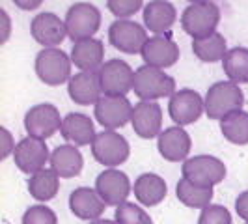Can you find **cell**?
Wrapping results in <instances>:
<instances>
[{"instance_id":"cell-13","label":"cell","mask_w":248,"mask_h":224,"mask_svg":"<svg viewBox=\"0 0 248 224\" xmlns=\"http://www.w3.org/2000/svg\"><path fill=\"white\" fill-rule=\"evenodd\" d=\"M133 105L127 97H118V96H103L95 109V120L99 122L105 131H116L124 125L131 124L133 118Z\"/></svg>"},{"instance_id":"cell-39","label":"cell","mask_w":248,"mask_h":224,"mask_svg":"<svg viewBox=\"0 0 248 224\" xmlns=\"http://www.w3.org/2000/svg\"><path fill=\"white\" fill-rule=\"evenodd\" d=\"M88 224H116V221H110V219H97V221H92Z\"/></svg>"},{"instance_id":"cell-24","label":"cell","mask_w":248,"mask_h":224,"mask_svg":"<svg viewBox=\"0 0 248 224\" xmlns=\"http://www.w3.org/2000/svg\"><path fill=\"white\" fill-rule=\"evenodd\" d=\"M133 192H135V198L146 206V208H153V206H159L162 200L166 198L168 194V185L164 181V177H161L159 174H153V172H144L135 179V185H133Z\"/></svg>"},{"instance_id":"cell-2","label":"cell","mask_w":248,"mask_h":224,"mask_svg":"<svg viewBox=\"0 0 248 224\" xmlns=\"http://www.w3.org/2000/svg\"><path fill=\"white\" fill-rule=\"evenodd\" d=\"M205 114L209 120L222 122L226 116L233 114L237 111H243L245 105V94L239 88V84L232 80H218L213 86H209L205 94Z\"/></svg>"},{"instance_id":"cell-12","label":"cell","mask_w":248,"mask_h":224,"mask_svg":"<svg viewBox=\"0 0 248 224\" xmlns=\"http://www.w3.org/2000/svg\"><path fill=\"white\" fill-rule=\"evenodd\" d=\"M148 30L137 21H114L108 28V41L114 49L125 54L142 52L148 41Z\"/></svg>"},{"instance_id":"cell-9","label":"cell","mask_w":248,"mask_h":224,"mask_svg":"<svg viewBox=\"0 0 248 224\" xmlns=\"http://www.w3.org/2000/svg\"><path fill=\"white\" fill-rule=\"evenodd\" d=\"M97 73H99L103 96L125 97L133 90V84H135V69L127 62L120 60V58H112L108 62H105Z\"/></svg>"},{"instance_id":"cell-27","label":"cell","mask_w":248,"mask_h":224,"mask_svg":"<svg viewBox=\"0 0 248 224\" xmlns=\"http://www.w3.org/2000/svg\"><path fill=\"white\" fill-rule=\"evenodd\" d=\"M192 52L196 54V58H200L202 62H224L226 54H228V41L222 34H213L209 37L203 39H192Z\"/></svg>"},{"instance_id":"cell-36","label":"cell","mask_w":248,"mask_h":224,"mask_svg":"<svg viewBox=\"0 0 248 224\" xmlns=\"http://www.w3.org/2000/svg\"><path fill=\"white\" fill-rule=\"evenodd\" d=\"M12 36V19L4 8H0V43L4 45Z\"/></svg>"},{"instance_id":"cell-3","label":"cell","mask_w":248,"mask_h":224,"mask_svg":"<svg viewBox=\"0 0 248 224\" xmlns=\"http://www.w3.org/2000/svg\"><path fill=\"white\" fill-rule=\"evenodd\" d=\"M133 92L140 101H157L162 97H172L175 94V80L174 77H170L162 69L142 65L135 71Z\"/></svg>"},{"instance_id":"cell-22","label":"cell","mask_w":248,"mask_h":224,"mask_svg":"<svg viewBox=\"0 0 248 224\" xmlns=\"http://www.w3.org/2000/svg\"><path fill=\"white\" fill-rule=\"evenodd\" d=\"M69 58L78 71H99L105 64V45L97 37H90L73 43Z\"/></svg>"},{"instance_id":"cell-11","label":"cell","mask_w":248,"mask_h":224,"mask_svg":"<svg viewBox=\"0 0 248 224\" xmlns=\"http://www.w3.org/2000/svg\"><path fill=\"white\" fill-rule=\"evenodd\" d=\"M168 112L175 125L185 127L194 122H198L200 116L205 114V101L196 90L183 88L175 92L168 101Z\"/></svg>"},{"instance_id":"cell-40","label":"cell","mask_w":248,"mask_h":224,"mask_svg":"<svg viewBox=\"0 0 248 224\" xmlns=\"http://www.w3.org/2000/svg\"><path fill=\"white\" fill-rule=\"evenodd\" d=\"M247 224H248V223H247Z\"/></svg>"},{"instance_id":"cell-4","label":"cell","mask_w":248,"mask_h":224,"mask_svg":"<svg viewBox=\"0 0 248 224\" xmlns=\"http://www.w3.org/2000/svg\"><path fill=\"white\" fill-rule=\"evenodd\" d=\"M181 172H183V179H186L188 183L213 189L220 181H224L228 170H226V164L215 155H194L183 162Z\"/></svg>"},{"instance_id":"cell-35","label":"cell","mask_w":248,"mask_h":224,"mask_svg":"<svg viewBox=\"0 0 248 224\" xmlns=\"http://www.w3.org/2000/svg\"><path fill=\"white\" fill-rule=\"evenodd\" d=\"M17 148L13 135L6 129V127H0V159H8L10 155H13V151Z\"/></svg>"},{"instance_id":"cell-8","label":"cell","mask_w":248,"mask_h":224,"mask_svg":"<svg viewBox=\"0 0 248 224\" xmlns=\"http://www.w3.org/2000/svg\"><path fill=\"white\" fill-rule=\"evenodd\" d=\"M63 118L60 111L50 103H39L30 107L25 114L26 137H34L39 140H47L56 131L62 129Z\"/></svg>"},{"instance_id":"cell-26","label":"cell","mask_w":248,"mask_h":224,"mask_svg":"<svg viewBox=\"0 0 248 224\" xmlns=\"http://www.w3.org/2000/svg\"><path fill=\"white\" fill-rule=\"evenodd\" d=\"M28 192L30 196L37 202H49L58 194L60 189V176L56 174L52 168H43L28 177Z\"/></svg>"},{"instance_id":"cell-23","label":"cell","mask_w":248,"mask_h":224,"mask_svg":"<svg viewBox=\"0 0 248 224\" xmlns=\"http://www.w3.org/2000/svg\"><path fill=\"white\" fill-rule=\"evenodd\" d=\"M177 19V10L172 2L153 0L144 6V26L153 36H166Z\"/></svg>"},{"instance_id":"cell-28","label":"cell","mask_w":248,"mask_h":224,"mask_svg":"<svg viewBox=\"0 0 248 224\" xmlns=\"http://www.w3.org/2000/svg\"><path fill=\"white\" fill-rule=\"evenodd\" d=\"M213 189H205V187H196L188 183L186 179H179L175 185V196L179 202L186 206V208H194V209H205L211 206L213 200Z\"/></svg>"},{"instance_id":"cell-38","label":"cell","mask_w":248,"mask_h":224,"mask_svg":"<svg viewBox=\"0 0 248 224\" xmlns=\"http://www.w3.org/2000/svg\"><path fill=\"white\" fill-rule=\"evenodd\" d=\"M15 6L23 8V10H36L41 6V0H36V2H23V0H15Z\"/></svg>"},{"instance_id":"cell-33","label":"cell","mask_w":248,"mask_h":224,"mask_svg":"<svg viewBox=\"0 0 248 224\" xmlns=\"http://www.w3.org/2000/svg\"><path fill=\"white\" fill-rule=\"evenodd\" d=\"M144 6L146 4H142L140 0H108L107 2V8L116 17V21H129V17L144 10Z\"/></svg>"},{"instance_id":"cell-18","label":"cell","mask_w":248,"mask_h":224,"mask_svg":"<svg viewBox=\"0 0 248 224\" xmlns=\"http://www.w3.org/2000/svg\"><path fill=\"white\" fill-rule=\"evenodd\" d=\"M192 148V140L190 135L186 133L183 127L174 125V127H166L157 138V149L162 155V159L170 162H185L188 159V153Z\"/></svg>"},{"instance_id":"cell-14","label":"cell","mask_w":248,"mask_h":224,"mask_svg":"<svg viewBox=\"0 0 248 224\" xmlns=\"http://www.w3.org/2000/svg\"><path fill=\"white\" fill-rule=\"evenodd\" d=\"M93 189L97 191V194L107 206L120 208L122 204L127 202L131 191H133V185L125 172L118 170V168H107L105 172L97 176Z\"/></svg>"},{"instance_id":"cell-30","label":"cell","mask_w":248,"mask_h":224,"mask_svg":"<svg viewBox=\"0 0 248 224\" xmlns=\"http://www.w3.org/2000/svg\"><path fill=\"white\" fill-rule=\"evenodd\" d=\"M220 133L222 137L235 144V146H247L248 144V112L237 111L226 116L220 122Z\"/></svg>"},{"instance_id":"cell-6","label":"cell","mask_w":248,"mask_h":224,"mask_svg":"<svg viewBox=\"0 0 248 224\" xmlns=\"http://www.w3.org/2000/svg\"><path fill=\"white\" fill-rule=\"evenodd\" d=\"M63 21L67 28V37H71L73 43H77L95 36L101 26V12L92 2H75L67 10Z\"/></svg>"},{"instance_id":"cell-34","label":"cell","mask_w":248,"mask_h":224,"mask_svg":"<svg viewBox=\"0 0 248 224\" xmlns=\"http://www.w3.org/2000/svg\"><path fill=\"white\" fill-rule=\"evenodd\" d=\"M198 224H232V215L228 211V208L211 204L209 208L202 209L198 217Z\"/></svg>"},{"instance_id":"cell-25","label":"cell","mask_w":248,"mask_h":224,"mask_svg":"<svg viewBox=\"0 0 248 224\" xmlns=\"http://www.w3.org/2000/svg\"><path fill=\"white\" fill-rule=\"evenodd\" d=\"M82 166H84L82 153L73 144H62L50 153V168L63 179L78 176L82 172Z\"/></svg>"},{"instance_id":"cell-21","label":"cell","mask_w":248,"mask_h":224,"mask_svg":"<svg viewBox=\"0 0 248 224\" xmlns=\"http://www.w3.org/2000/svg\"><path fill=\"white\" fill-rule=\"evenodd\" d=\"M60 135L67 144H73L77 148L92 146L95 137H97L92 118L82 114V112H69L67 116H63Z\"/></svg>"},{"instance_id":"cell-15","label":"cell","mask_w":248,"mask_h":224,"mask_svg":"<svg viewBox=\"0 0 248 224\" xmlns=\"http://www.w3.org/2000/svg\"><path fill=\"white\" fill-rule=\"evenodd\" d=\"M30 34L39 45H43V49H58V45H62V41L67 37V28L65 21L56 13L43 12L32 19Z\"/></svg>"},{"instance_id":"cell-20","label":"cell","mask_w":248,"mask_h":224,"mask_svg":"<svg viewBox=\"0 0 248 224\" xmlns=\"http://www.w3.org/2000/svg\"><path fill=\"white\" fill-rule=\"evenodd\" d=\"M105 208L107 204L92 187H77L69 194V209L80 221H97L105 213Z\"/></svg>"},{"instance_id":"cell-29","label":"cell","mask_w":248,"mask_h":224,"mask_svg":"<svg viewBox=\"0 0 248 224\" xmlns=\"http://www.w3.org/2000/svg\"><path fill=\"white\" fill-rule=\"evenodd\" d=\"M224 73L228 80L235 84H248V49L247 47H233L228 50L222 62Z\"/></svg>"},{"instance_id":"cell-5","label":"cell","mask_w":248,"mask_h":224,"mask_svg":"<svg viewBox=\"0 0 248 224\" xmlns=\"http://www.w3.org/2000/svg\"><path fill=\"white\" fill-rule=\"evenodd\" d=\"M71 58L62 49H41L37 52L36 62V75L41 82L47 86H60L63 82L71 80Z\"/></svg>"},{"instance_id":"cell-10","label":"cell","mask_w":248,"mask_h":224,"mask_svg":"<svg viewBox=\"0 0 248 224\" xmlns=\"http://www.w3.org/2000/svg\"><path fill=\"white\" fill-rule=\"evenodd\" d=\"M49 146L45 140H39L34 137H25L17 142V148L13 151L15 166L28 176H34L36 172L47 168L45 164L50 162Z\"/></svg>"},{"instance_id":"cell-7","label":"cell","mask_w":248,"mask_h":224,"mask_svg":"<svg viewBox=\"0 0 248 224\" xmlns=\"http://www.w3.org/2000/svg\"><path fill=\"white\" fill-rule=\"evenodd\" d=\"M92 155L93 159L107 166V168H118L124 164L131 155V146L124 135L118 131H101L92 144Z\"/></svg>"},{"instance_id":"cell-19","label":"cell","mask_w":248,"mask_h":224,"mask_svg":"<svg viewBox=\"0 0 248 224\" xmlns=\"http://www.w3.org/2000/svg\"><path fill=\"white\" fill-rule=\"evenodd\" d=\"M67 94L69 97L80 105H97V101L103 97V88H101L99 73L97 71H78L71 77V80L67 82Z\"/></svg>"},{"instance_id":"cell-32","label":"cell","mask_w":248,"mask_h":224,"mask_svg":"<svg viewBox=\"0 0 248 224\" xmlns=\"http://www.w3.org/2000/svg\"><path fill=\"white\" fill-rule=\"evenodd\" d=\"M23 224H58V217L49 206L34 204L23 215Z\"/></svg>"},{"instance_id":"cell-31","label":"cell","mask_w":248,"mask_h":224,"mask_svg":"<svg viewBox=\"0 0 248 224\" xmlns=\"http://www.w3.org/2000/svg\"><path fill=\"white\" fill-rule=\"evenodd\" d=\"M116 224H153V219L148 215L144 208L133 202H125L114 211Z\"/></svg>"},{"instance_id":"cell-17","label":"cell","mask_w":248,"mask_h":224,"mask_svg":"<svg viewBox=\"0 0 248 224\" xmlns=\"http://www.w3.org/2000/svg\"><path fill=\"white\" fill-rule=\"evenodd\" d=\"M133 131L140 138H159L162 133V109L157 101H138L131 118Z\"/></svg>"},{"instance_id":"cell-1","label":"cell","mask_w":248,"mask_h":224,"mask_svg":"<svg viewBox=\"0 0 248 224\" xmlns=\"http://www.w3.org/2000/svg\"><path fill=\"white\" fill-rule=\"evenodd\" d=\"M220 23V8L209 0L190 2L181 13V26L192 39H203L217 34Z\"/></svg>"},{"instance_id":"cell-37","label":"cell","mask_w":248,"mask_h":224,"mask_svg":"<svg viewBox=\"0 0 248 224\" xmlns=\"http://www.w3.org/2000/svg\"><path fill=\"white\" fill-rule=\"evenodd\" d=\"M235 211L243 221L248 223V191H243L235 198Z\"/></svg>"},{"instance_id":"cell-16","label":"cell","mask_w":248,"mask_h":224,"mask_svg":"<svg viewBox=\"0 0 248 224\" xmlns=\"http://www.w3.org/2000/svg\"><path fill=\"white\" fill-rule=\"evenodd\" d=\"M142 58L144 65H151L157 69H166L172 67L179 60V47L172 37L168 36H151L146 41L142 49Z\"/></svg>"}]
</instances>
